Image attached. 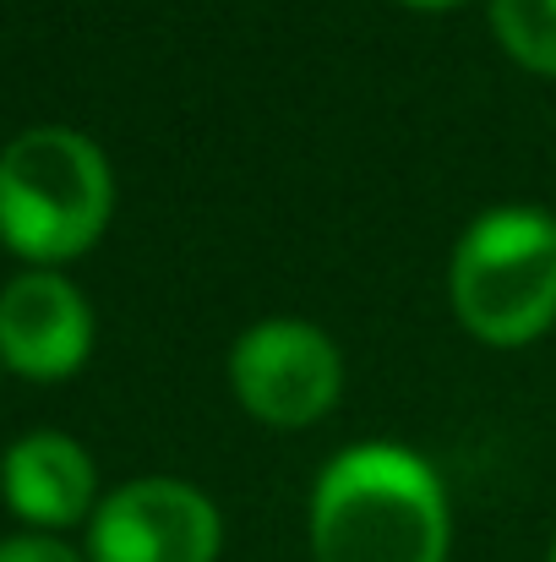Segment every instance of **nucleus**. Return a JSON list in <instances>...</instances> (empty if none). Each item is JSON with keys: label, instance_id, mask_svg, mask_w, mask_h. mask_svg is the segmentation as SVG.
Segmentation results:
<instances>
[{"label": "nucleus", "instance_id": "9b49d317", "mask_svg": "<svg viewBox=\"0 0 556 562\" xmlns=\"http://www.w3.org/2000/svg\"><path fill=\"white\" fill-rule=\"evenodd\" d=\"M546 562H556V536H552V552H546Z\"/></svg>", "mask_w": 556, "mask_h": 562}, {"label": "nucleus", "instance_id": "6e6552de", "mask_svg": "<svg viewBox=\"0 0 556 562\" xmlns=\"http://www.w3.org/2000/svg\"><path fill=\"white\" fill-rule=\"evenodd\" d=\"M497 44L535 77H556V0H491Z\"/></svg>", "mask_w": 556, "mask_h": 562}, {"label": "nucleus", "instance_id": "f03ea898", "mask_svg": "<svg viewBox=\"0 0 556 562\" xmlns=\"http://www.w3.org/2000/svg\"><path fill=\"white\" fill-rule=\"evenodd\" d=\"M115 213V176L93 137L27 126L0 148V246L27 268L82 257Z\"/></svg>", "mask_w": 556, "mask_h": 562}, {"label": "nucleus", "instance_id": "20e7f679", "mask_svg": "<svg viewBox=\"0 0 556 562\" xmlns=\"http://www.w3.org/2000/svg\"><path fill=\"white\" fill-rule=\"evenodd\" d=\"M229 387L246 415L262 426L295 431L322 420L344 393V356L339 345L300 317L251 323L229 350Z\"/></svg>", "mask_w": 556, "mask_h": 562}, {"label": "nucleus", "instance_id": "9d476101", "mask_svg": "<svg viewBox=\"0 0 556 562\" xmlns=\"http://www.w3.org/2000/svg\"><path fill=\"white\" fill-rule=\"evenodd\" d=\"M398 5H409V11H458L469 0H398Z\"/></svg>", "mask_w": 556, "mask_h": 562}, {"label": "nucleus", "instance_id": "7ed1b4c3", "mask_svg": "<svg viewBox=\"0 0 556 562\" xmlns=\"http://www.w3.org/2000/svg\"><path fill=\"white\" fill-rule=\"evenodd\" d=\"M447 295L464 334L491 350L541 339L556 323V218L530 202L469 218L447 262Z\"/></svg>", "mask_w": 556, "mask_h": 562}, {"label": "nucleus", "instance_id": "f257e3e1", "mask_svg": "<svg viewBox=\"0 0 556 562\" xmlns=\"http://www.w3.org/2000/svg\"><path fill=\"white\" fill-rule=\"evenodd\" d=\"M306 536L317 562H447L453 514L442 475L398 442H355L322 464Z\"/></svg>", "mask_w": 556, "mask_h": 562}, {"label": "nucleus", "instance_id": "39448f33", "mask_svg": "<svg viewBox=\"0 0 556 562\" xmlns=\"http://www.w3.org/2000/svg\"><path fill=\"white\" fill-rule=\"evenodd\" d=\"M224 519L213 497L175 475L115 486L88 519V562H218Z\"/></svg>", "mask_w": 556, "mask_h": 562}, {"label": "nucleus", "instance_id": "0eeeda50", "mask_svg": "<svg viewBox=\"0 0 556 562\" xmlns=\"http://www.w3.org/2000/svg\"><path fill=\"white\" fill-rule=\"evenodd\" d=\"M0 497L33 530H71L99 508V470L66 431H27L0 459Z\"/></svg>", "mask_w": 556, "mask_h": 562}, {"label": "nucleus", "instance_id": "1a4fd4ad", "mask_svg": "<svg viewBox=\"0 0 556 562\" xmlns=\"http://www.w3.org/2000/svg\"><path fill=\"white\" fill-rule=\"evenodd\" d=\"M0 562H88V558L71 552L66 541L33 530V536H11V541H0Z\"/></svg>", "mask_w": 556, "mask_h": 562}, {"label": "nucleus", "instance_id": "423d86ee", "mask_svg": "<svg viewBox=\"0 0 556 562\" xmlns=\"http://www.w3.org/2000/svg\"><path fill=\"white\" fill-rule=\"evenodd\" d=\"M88 356H93V306L66 273L27 268L0 290V367H11L27 382H60L82 372Z\"/></svg>", "mask_w": 556, "mask_h": 562}]
</instances>
